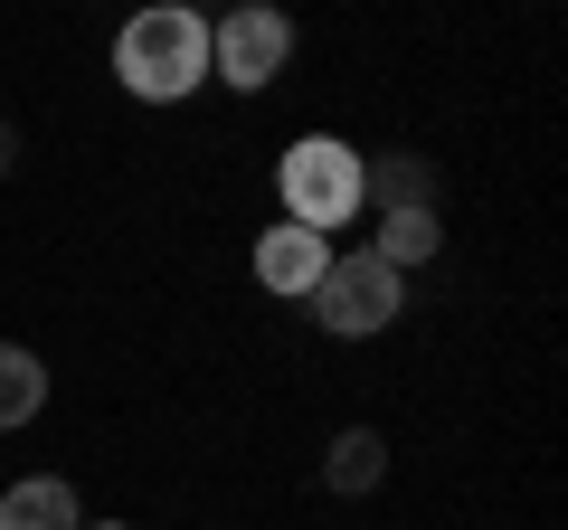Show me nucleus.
Masks as SVG:
<instances>
[{
    "label": "nucleus",
    "instance_id": "obj_1",
    "mask_svg": "<svg viewBox=\"0 0 568 530\" xmlns=\"http://www.w3.org/2000/svg\"><path fill=\"white\" fill-rule=\"evenodd\" d=\"M114 77L142 104H181L209 77V20L200 10H133L123 39H114Z\"/></svg>",
    "mask_w": 568,
    "mask_h": 530
},
{
    "label": "nucleus",
    "instance_id": "obj_2",
    "mask_svg": "<svg viewBox=\"0 0 568 530\" xmlns=\"http://www.w3.org/2000/svg\"><path fill=\"white\" fill-rule=\"evenodd\" d=\"M275 190H284V218L332 237L342 218H361V152L332 143V133H304V143L275 162Z\"/></svg>",
    "mask_w": 568,
    "mask_h": 530
},
{
    "label": "nucleus",
    "instance_id": "obj_3",
    "mask_svg": "<svg viewBox=\"0 0 568 530\" xmlns=\"http://www.w3.org/2000/svg\"><path fill=\"white\" fill-rule=\"evenodd\" d=\"M313 323L342 332V342H361V332H388L398 323V265L388 256H332L323 265V285H313Z\"/></svg>",
    "mask_w": 568,
    "mask_h": 530
},
{
    "label": "nucleus",
    "instance_id": "obj_4",
    "mask_svg": "<svg viewBox=\"0 0 568 530\" xmlns=\"http://www.w3.org/2000/svg\"><path fill=\"white\" fill-rule=\"evenodd\" d=\"M284 58H294V20H284V10H227V20L209 29V67H219L237 95L275 85Z\"/></svg>",
    "mask_w": 568,
    "mask_h": 530
},
{
    "label": "nucleus",
    "instance_id": "obj_5",
    "mask_svg": "<svg viewBox=\"0 0 568 530\" xmlns=\"http://www.w3.org/2000/svg\"><path fill=\"white\" fill-rule=\"evenodd\" d=\"M323 265H332V237H313V227H294V218L256 237V285L265 294H313Z\"/></svg>",
    "mask_w": 568,
    "mask_h": 530
},
{
    "label": "nucleus",
    "instance_id": "obj_6",
    "mask_svg": "<svg viewBox=\"0 0 568 530\" xmlns=\"http://www.w3.org/2000/svg\"><path fill=\"white\" fill-rule=\"evenodd\" d=\"M0 530H85V511L58 473H29V483L0 492Z\"/></svg>",
    "mask_w": 568,
    "mask_h": 530
},
{
    "label": "nucleus",
    "instance_id": "obj_7",
    "mask_svg": "<svg viewBox=\"0 0 568 530\" xmlns=\"http://www.w3.org/2000/svg\"><path fill=\"white\" fill-rule=\"evenodd\" d=\"M39 408H48V369H39V350L0 342V436H10V427H29Z\"/></svg>",
    "mask_w": 568,
    "mask_h": 530
},
{
    "label": "nucleus",
    "instance_id": "obj_8",
    "mask_svg": "<svg viewBox=\"0 0 568 530\" xmlns=\"http://www.w3.org/2000/svg\"><path fill=\"white\" fill-rule=\"evenodd\" d=\"M379 473H388V446H379V436H369V427L332 436V465H323V483H332V492H369V483H379Z\"/></svg>",
    "mask_w": 568,
    "mask_h": 530
},
{
    "label": "nucleus",
    "instance_id": "obj_9",
    "mask_svg": "<svg viewBox=\"0 0 568 530\" xmlns=\"http://www.w3.org/2000/svg\"><path fill=\"white\" fill-rule=\"evenodd\" d=\"M436 237H446V227H436V208H388V218H379V246H369V256L417 265V256H436Z\"/></svg>",
    "mask_w": 568,
    "mask_h": 530
},
{
    "label": "nucleus",
    "instance_id": "obj_10",
    "mask_svg": "<svg viewBox=\"0 0 568 530\" xmlns=\"http://www.w3.org/2000/svg\"><path fill=\"white\" fill-rule=\"evenodd\" d=\"M369 190H379L388 208H436V200H426V162H407V152H398V162H361V200H369Z\"/></svg>",
    "mask_w": 568,
    "mask_h": 530
},
{
    "label": "nucleus",
    "instance_id": "obj_11",
    "mask_svg": "<svg viewBox=\"0 0 568 530\" xmlns=\"http://www.w3.org/2000/svg\"><path fill=\"white\" fill-rule=\"evenodd\" d=\"M10 162H20V133H10V123H0V171H10Z\"/></svg>",
    "mask_w": 568,
    "mask_h": 530
}]
</instances>
